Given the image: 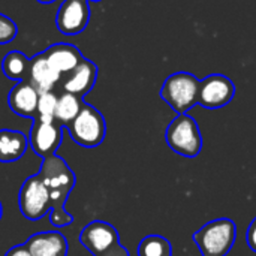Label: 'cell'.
Listing matches in <instances>:
<instances>
[{
  "label": "cell",
  "instance_id": "1",
  "mask_svg": "<svg viewBox=\"0 0 256 256\" xmlns=\"http://www.w3.org/2000/svg\"><path fill=\"white\" fill-rule=\"evenodd\" d=\"M38 176L50 190V200H51L50 222L57 228L70 225L74 222V216L66 213L64 204L68 201L69 194L75 188L76 178L74 171L69 168V165L63 158L54 154L42 160Z\"/></svg>",
  "mask_w": 256,
  "mask_h": 256
},
{
  "label": "cell",
  "instance_id": "2",
  "mask_svg": "<svg viewBox=\"0 0 256 256\" xmlns=\"http://www.w3.org/2000/svg\"><path fill=\"white\" fill-rule=\"evenodd\" d=\"M237 240V225L228 218L214 219L194 234L202 256H226Z\"/></svg>",
  "mask_w": 256,
  "mask_h": 256
},
{
  "label": "cell",
  "instance_id": "3",
  "mask_svg": "<svg viewBox=\"0 0 256 256\" xmlns=\"http://www.w3.org/2000/svg\"><path fill=\"white\" fill-rule=\"evenodd\" d=\"M72 141L86 148L100 146L106 135V123L99 110L84 102L80 114L64 128Z\"/></svg>",
  "mask_w": 256,
  "mask_h": 256
},
{
  "label": "cell",
  "instance_id": "4",
  "mask_svg": "<svg viewBox=\"0 0 256 256\" xmlns=\"http://www.w3.org/2000/svg\"><path fill=\"white\" fill-rule=\"evenodd\" d=\"M200 80L189 72H176L170 75L162 88L160 98L177 112L188 114L198 104Z\"/></svg>",
  "mask_w": 256,
  "mask_h": 256
},
{
  "label": "cell",
  "instance_id": "5",
  "mask_svg": "<svg viewBox=\"0 0 256 256\" xmlns=\"http://www.w3.org/2000/svg\"><path fill=\"white\" fill-rule=\"evenodd\" d=\"M165 140L172 152L184 158H196L202 150L201 130L189 114H178L170 123Z\"/></svg>",
  "mask_w": 256,
  "mask_h": 256
},
{
  "label": "cell",
  "instance_id": "6",
  "mask_svg": "<svg viewBox=\"0 0 256 256\" xmlns=\"http://www.w3.org/2000/svg\"><path fill=\"white\" fill-rule=\"evenodd\" d=\"M18 207L21 214L33 222L50 214L51 212L50 190L38 174L30 176L21 184L18 192Z\"/></svg>",
  "mask_w": 256,
  "mask_h": 256
},
{
  "label": "cell",
  "instance_id": "7",
  "mask_svg": "<svg viewBox=\"0 0 256 256\" xmlns=\"http://www.w3.org/2000/svg\"><path fill=\"white\" fill-rule=\"evenodd\" d=\"M236 94L234 82L220 74H213L200 81L198 104L207 110H218L226 106Z\"/></svg>",
  "mask_w": 256,
  "mask_h": 256
},
{
  "label": "cell",
  "instance_id": "8",
  "mask_svg": "<svg viewBox=\"0 0 256 256\" xmlns=\"http://www.w3.org/2000/svg\"><path fill=\"white\" fill-rule=\"evenodd\" d=\"M88 0H64L56 15V27L64 36H76L88 26Z\"/></svg>",
  "mask_w": 256,
  "mask_h": 256
},
{
  "label": "cell",
  "instance_id": "9",
  "mask_svg": "<svg viewBox=\"0 0 256 256\" xmlns=\"http://www.w3.org/2000/svg\"><path fill=\"white\" fill-rule=\"evenodd\" d=\"M63 141V128L56 122H42L33 118L28 135V146L42 159L54 156Z\"/></svg>",
  "mask_w": 256,
  "mask_h": 256
},
{
  "label": "cell",
  "instance_id": "10",
  "mask_svg": "<svg viewBox=\"0 0 256 256\" xmlns=\"http://www.w3.org/2000/svg\"><path fill=\"white\" fill-rule=\"evenodd\" d=\"M80 243L93 256L102 255L111 248L120 244L117 230L104 220H93L80 232Z\"/></svg>",
  "mask_w": 256,
  "mask_h": 256
},
{
  "label": "cell",
  "instance_id": "11",
  "mask_svg": "<svg viewBox=\"0 0 256 256\" xmlns=\"http://www.w3.org/2000/svg\"><path fill=\"white\" fill-rule=\"evenodd\" d=\"M39 92L28 81H18L8 94V105L20 117L34 118Z\"/></svg>",
  "mask_w": 256,
  "mask_h": 256
},
{
  "label": "cell",
  "instance_id": "12",
  "mask_svg": "<svg viewBox=\"0 0 256 256\" xmlns=\"http://www.w3.org/2000/svg\"><path fill=\"white\" fill-rule=\"evenodd\" d=\"M96 80H98V66L88 58H84L70 74H68L63 82V90L64 93L84 98L92 92V88L96 84Z\"/></svg>",
  "mask_w": 256,
  "mask_h": 256
},
{
  "label": "cell",
  "instance_id": "13",
  "mask_svg": "<svg viewBox=\"0 0 256 256\" xmlns=\"http://www.w3.org/2000/svg\"><path fill=\"white\" fill-rule=\"evenodd\" d=\"M32 256H66L68 240L57 231L33 234L24 243Z\"/></svg>",
  "mask_w": 256,
  "mask_h": 256
},
{
  "label": "cell",
  "instance_id": "14",
  "mask_svg": "<svg viewBox=\"0 0 256 256\" xmlns=\"http://www.w3.org/2000/svg\"><path fill=\"white\" fill-rule=\"evenodd\" d=\"M62 75L51 66L44 52H39L30 58L28 82L39 92H52Z\"/></svg>",
  "mask_w": 256,
  "mask_h": 256
},
{
  "label": "cell",
  "instance_id": "15",
  "mask_svg": "<svg viewBox=\"0 0 256 256\" xmlns=\"http://www.w3.org/2000/svg\"><path fill=\"white\" fill-rule=\"evenodd\" d=\"M44 54L48 58V62L51 63V66L60 75L70 74L84 60L81 51L75 45L66 44V42H60V44H54V45L48 46L44 51Z\"/></svg>",
  "mask_w": 256,
  "mask_h": 256
},
{
  "label": "cell",
  "instance_id": "16",
  "mask_svg": "<svg viewBox=\"0 0 256 256\" xmlns=\"http://www.w3.org/2000/svg\"><path fill=\"white\" fill-rule=\"evenodd\" d=\"M28 147V136L20 130L0 129V162L12 164L20 160Z\"/></svg>",
  "mask_w": 256,
  "mask_h": 256
},
{
  "label": "cell",
  "instance_id": "17",
  "mask_svg": "<svg viewBox=\"0 0 256 256\" xmlns=\"http://www.w3.org/2000/svg\"><path fill=\"white\" fill-rule=\"evenodd\" d=\"M30 58L21 51H9L2 60V70L14 81H28Z\"/></svg>",
  "mask_w": 256,
  "mask_h": 256
},
{
  "label": "cell",
  "instance_id": "18",
  "mask_svg": "<svg viewBox=\"0 0 256 256\" xmlns=\"http://www.w3.org/2000/svg\"><path fill=\"white\" fill-rule=\"evenodd\" d=\"M84 105L82 98H78L70 93H63L57 99V106H56V114H54V122L60 124L62 128H66L74 118L80 114L81 108Z\"/></svg>",
  "mask_w": 256,
  "mask_h": 256
},
{
  "label": "cell",
  "instance_id": "19",
  "mask_svg": "<svg viewBox=\"0 0 256 256\" xmlns=\"http://www.w3.org/2000/svg\"><path fill=\"white\" fill-rule=\"evenodd\" d=\"M138 256H172L171 243L162 236H147L138 244Z\"/></svg>",
  "mask_w": 256,
  "mask_h": 256
},
{
  "label": "cell",
  "instance_id": "20",
  "mask_svg": "<svg viewBox=\"0 0 256 256\" xmlns=\"http://www.w3.org/2000/svg\"><path fill=\"white\" fill-rule=\"evenodd\" d=\"M57 99H58V96H56L52 92H42V93H39L38 111H36V117L34 118L42 120V122H54Z\"/></svg>",
  "mask_w": 256,
  "mask_h": 256
},
{
  "label": "cell",
  "instance_id": "21",
  "mask_svg": "<svg viewBox=\"0 0 256 256\" xmlns=\"http://www.w3.org/2000/svg\"><path fill=\"white\" fill-rule=\"evenodd\" d=\"M18 34V27L15 21L3 14H0V45L12 42Z\"/></svg>",
  "mask_w": 256,
  "mask_h": 256
},
{
  "label": "cell",
  "instance_id": "22",
  "mask_svg": "<svg viewBox=\"0 0 256 256\" xmlns=\"http://www.w3.org/2000/svg\"><path fill=\"white\" fill-rule=\"evenodd\" d=\"M248 244L254 252H256V218L252 220L248 230Z\"/></svg>",
  "mask_w": 256,
  "mask_h": 256
},
{
  "label": "cell",
  "instance_id": "23",
  "mask_svg": "<svg viewBox=\"0 0 256 256\" xmlns=\"http://www.w3.org/2000/svg\"><path fill=\"white\" fill-rule=\"evenodd\" d=\"M4 256H32L30 255V252H28V249L26 248V244H16V246H14V248H10Z\"/></svg>",
  "mask_w": 256,
  "mask_h": 256
},
{
  "label": "cell",
  "instance_id": "24",
  "mask_svg": "<svg viewBox=\"0 0 256 256\" xmlns=\"http://www.w3.org/2000/svg\"><path fill=\"white\" fill-rule=\"evenodd\" d=\"M99 256H130V255H129V252H128V249H126L124 246L117 244V246L111 248L110 250L104 252L102 255H99Z\"/></svg>",
  "mask_w": 256,
  "mask_h": 256
},
{
  "label": "cell",
  "instance_id": "25",
  "mask_svg": "<svg viewBox=\"0 0 256 256\" xmlns=\"http://www.w3.org/2000/svg\"><path fill=\"white\" fill-rule=\"evenodd\" d=\"M36 2H39V3H42V4H50V3H54V2H57V0H36Z\"/></svg>",
  "mask_w": 256,
  "mask_h": 256
},
{
  "label": "cell",
  "instance_id": "26",
  "mask_svg": "<svg viewBox=\"0 0 256 256\" xmlns=\"http://www.w3.org/2000/svg\"><path fill=\"white\" fill-rule=\"evenodd\" d=\"M2 216H3V206H2V202H0V219H2Z\"/></svg>",
  "mask_w": 256,
  "mask_h": 256
},
{
  "label": "cell",
  "instance_id": "27",
  "mask_svg": "<svg viewBox=\"0 0 256 256\" xmlns=\"http://www.w3.org/2000/svg\"><path fill=\"white\" fill-rule=\"evenodd\" d=\"M88 2H96L98 3V2H102V0H88Z\"/></svg>",
  "mask_w": 256,
  "mask_h": 256
}]
</instances>
